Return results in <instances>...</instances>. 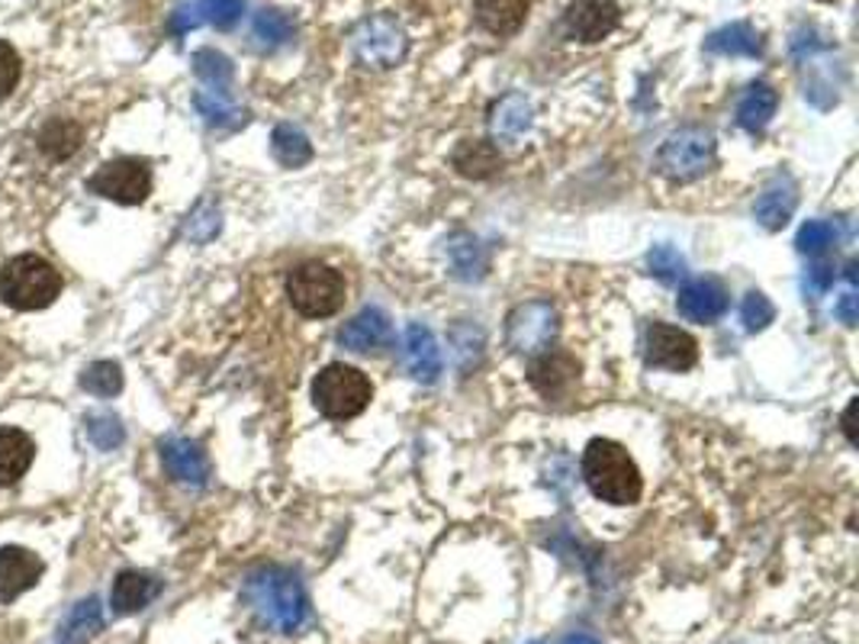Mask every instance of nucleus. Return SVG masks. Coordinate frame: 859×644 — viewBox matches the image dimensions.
Masks as SVG:
<instances>
[{"mask_svg":"<svg viewBox=\"0 0 859 644\" xmlns=\"http://www.w3.org/2000/svg\"><path fill=\"white\" fill-rule=\"evenodd\" d=\"M161 594V580H155L151 574H143V570H123L113 584V612L116 615H136L143 612L145 606Z\"/></svg>","mask_w":859,"mask_h":644,"instance_id":"20","label":"nucleus"},{"mask_svg":"<svg viewBox=\"0 0 859 644\" xmlns=\"http://www.w3.org/2000/svg\"><path fill=\"white\" fill-rule=\"evenodd\" d=\"M36 442L13 426H0V487H13L33 467Z\"/></svg>","mask_w":859,"mask_h":644,"instance_id":"19","label":"nucleus"},{"mask_svg":"<svg viewBox=\"0 0 859 644\" xmlns=\"http://www.w3.org/2000/svg\"><path fill=\"white\" fill-rule=\"evenodd\" d=\"M46 564L36 551L20 545L0 547V602H13L26 590H33L43 577Z\"/></svg>","mask_w":859,"mask_h":644,"instance_id":"13","label":"nucleus"},{"mask_svg":"<svg viewBox=\"0 0 859 644\" xmlns=\"http://www.w3.org/2000/svg\"><path fill=\"white\" fill-rule=\"evenodd\" d=\"M534 123V106L525 94L512 91L506 98H499L489 110V133L499 139V143H516L522 139L528 129Z\"/></svg>","mask_w":859,"mask_h":644,"instance_id":"18","label":"nucleus"},{"mask_svg":"<svg viewBox=\"0 0 859 644\" xmlns=\"http://www.w3.org/2000/svg\"><path fill=\"white\" fill-rule=\"evenodd\" d=\"M451 165L461 178H471V181H486L493 178L499 168H502V155L493 143H483V139H464L454 155H451Z\"/></svg>","mask_w":859,"mask_h":644,"instance_id":"24","label":"nucleus"},{"mask_svg":"<svg viewBox=\"0 0 859 644\" xmlns=\"http://www.w3.org/2000/svg\"><path fill=\"white\" fill-rule=\"evenodd\" d=\"M219 233V210L213 203H200L188 219V239L193 242H210Z\"/></svg>","mask_w":859,"mask_h":644,"instance_id":"38","label":"nucleus"},{"mask_svg":"<svg viewBox=\"0 0 859 644\" xmlns=\"http://www.w3.org/2000/svg\"><path fill=\"white\" fill-rule=\"evenodd\" d=\"M88 191L120 206H139L151 194V168L143 158H113L88 178Z\"/></svg>","mask_w":859,"mask_h":644,"instance_id":"8","label":"nucleus"},{"mask_svg":"<svg viewBox=\"0 0 859 644\" xmlns=\"http://www.w3.org/2000/svg\"><path fill=\"white\" fill-rule=\"evenodd\" d=\"M61 287L65 281L58 268L39 255H16L0 271V300L20 313H36L52 306Z\"/></svg>","mask_w":859,"mask_h":644,"instance_id":"3","label":"nucleus"},{"mask_svg":"<svg viewBox=\"0 0 859 644\" xmlns=\"http://www.w3.org/2000/svg\"><path fill=\"white\" fill-rule=\"evenodd\" d=\"M88 436H91V442H94L100 451H113V448H120L126 442L123 422H120L116 416H110V413H97V416L88 419Z\"/></svg>","mask_w":859,"mask_h":644,"instance_id":"35","label":"nucleus"},{"mask_svg":"<svg viewBox=\"0 0 859 644\" xmlns=\"http://www.w3.org/2000/svg\"><path fill=\"white\" fill-rule=\"evenodd\" d=\"M583 481L596 499L612 506H634L644 494L641 471L628 448L612 439H592L583 451Z\"/></svg>","mask_w":859,"mask_h":644,"instance_id":"2","label":"nucleus"},{"mask_svg":"<svg viewBox=\"0 0 859 644\" xmlns=\"http://www.w3.org/2000/svg\"><path fill=\"white\" fill-rule=\"evenodd\" d=\"M286 300L306 319L335 316L344 303V278L323 261L296 264L286 274Z\"/></svg>","mask_w":859,"mask_h":644,"instance_id":"5","label":"nucleus"},{"mask_svg":"<svg viewBox=\"0 0 859 644\" xmlns=\"http://www.w3.org/2000/svg\"><path fill=\"white\" fill-rule=\"evenodd\" d=\"M193 106H196V113L210 123V126H219V129H239L245 126V120H248V113L239 110L236 103H229V100L223 98V94H216V91H210V94H196L193 98Z\"/></svg>","mask_w":859,"mask_h":644,"instance_id":"31","label":"nucleus"},{"mask_svg":"<svg viewBox=\"0 0 859 644\" xmlns=\"http://www.w3.org/2000/svg\"><path fill=\"white\" fill-rule=\"evenodd\" d=\"M528 7H531V0H477V23L486 33L506 39L522 30V23L528 20Z\"/></svg>","mask_w":859,"mask_h":644,"instance_id":"22","label":"nucleus"},{"mask_svg":"<svg viewBox=\"0 0 859 644\" xmlns=\"http://www.w3.org/2000/svg\"><path fill=\"white\" fill-rule=\"evenodd\" d=\"M579 371H583V364L576 361V354L564 348H544L528 368V384L547 403H561V399L573 397V391L579 384Z\"/></svg>","mask_w":859,"mask_h":644,"instance_id":"11","label":"nucleus"},{"mask_svg":"<svg viewBox=\"0 0 859 644\" xmlns=\"http://www.w3.org/2000/svg\"><path fill=\"white\" fill-rule=\"evenodd\" d=\"M561 332V316L551 300H525L506 316V346L516 354H541Z\"/></svg>","mask_w":859,"mask_h":644,"instance_id":"7","label":"nucleus"},{"mask_svg":"<svg viewBox=\"0 0 859 644\" xmlns=\"http://www.w3.org/2000/svg\"><path fill=\"white\" fill-rule=\"evenodd\" d=\"M20 75H23V61L16 49L10 43L0 39V100H7L13 94V88L20 84Z\"/></svg>","mask_w":859,"mask_h":644,"instance_id":"40","label":"nucleus"},{"mask_svg":"<svg viewBox=\"0 0 859 644\" xmlns=\"http://www.w3.org/2000/svg\"><path fill=\"white\" fill-rule=\"evenodd\" d=\"M857 399L847 406V413H844V432H847V439H850V445H857Z\"/></svg>","mask_w":859,"mask_h":644,"instance_id":"44","label":"nucleus"},{"mask_svg":"<svg viewBox=\"0 0 859 644\" xmlns=\"http://www.w3.org/2000/svg\"><path fill=\"white\" fill-rule=\"evenodd\" d=\"M354 58L368 68H393L396 61H403V55L409 49V39L403 33V26L393 16H374L368 23H361V30L351 39Z\"/></svg>","mask_w":859,"mask_h":644,"instance_id":"9","label":"nucleus"},{"mask_svg":"<svg viewBox=\"0 0 859 644\" xmlns=\"http://www.w3.org/2000/svg\"><path fill=\"white\" fill-rule=\"evenodd\" d=\"M161 464L165 471L181 481V484H191V487H206L210 481V461H206V451L191 442V439H165L161 442Z\"/></svg>","mask_w":859,"mask_h":644,"instance_id":"17","label":"nucleus"},{"mask_svg":"<svg viewBox=\"0 0 859 644\" xmlns=\"http://www.w3.org/2000/svg\"><path fill=\"white\" fill-rule=\"evenodd\" d=\"M374 397V387L368 381L364 371L351 368V364H326L316 381H313V403L316 409L326 416V419H335V422H344V419H354L368 409V403Z\"/></svg>","mask_w":859,"mask_h":644,"instance_id":"4","label":"nucleus"},{"mask_svg":"<svg viewBox=\"0 0 859 644\" xmlns=\"http://www.w3.org/2000/svg\"><path fill=\"white\" fill-rule=\"evenodd\" d=\"M644 358H647L651 368L682 374V371H692L699 364V342L686 329L654 319L647 326V336H644Z\"/></svg>","mask_w":859,"mask_h":644,"instance_id":"10","label":"nucleus"},{"mask_svg":"<svg viewBox=\"0 0 859 644\" xmlns=\"http://www.w3.org/2000/svg\"><path fill=\"white\" fill-rule=\"evenodd\" d=\"M97 632H103V609H100V599H81L68 619L61 622L58 635H55V644H88L94 642Z\"/></svg>","mask_w":859,"mask_h":644,"instance_id":"25","label":"nucleus"},{"mask_svg":"<svg viewBox=\"0 0 859 644\" xmlns=\"http://www.w3.org/2000/svg\"><path fill=\"white\" fill-rule=\"evenodd\" d=\"M203 23V16H200V7L196 3H184V7H178L174 10V16H171V33H191Z\"/></svg>","mask_w":859,"mask_h":644,"instance_id":"41","label":"nucleus"},{"mask_svg":"<svg viewBox=\"0 0 859 644\" xmlns=\"http://www.w3.org/2000/svg\"><path fill=\"white\" fill-rule=\"evenodd\" d=\"M444 255H448L451 274L457 281H479L489 271V255H486V248L477 236H471V233H454L444 242Z\"/></svg>","mask_w":859,"mask_h":644,"instance_id":"21","label":"nucleus"},{"mask_svg":"<svg viewBox=\"0 0 859 644\" xmlns=\"http://www.w3.org/2000/svg\"><path fill=\"white\" fill-rule=\"evenodd\" d=\"M251 33H255V39H258L264 49H281V46H286V43L296 36V23H293V16L284 13V10L264 7V10L255 16Z\"/></svg>","mask_w":859,"mask_h":644,"instance_id":"30","label":"nucleus"},{"mask_svg":"<svg viewBox=\"0 0 859 644\" xmlns=\"http://www.w3.org/2000/svg\"><path fill=\"white\" fill-rule=\"evenodd\" d=\"M676 309L689 319V323H715L727 309V291L715 278H696L689 284L679 287Z\"/></svg>","mask_w":859,"mask_h":644,"instance_id":"15","label":"nucleus"},{"mask_svg":"<svg viewBox=\"0 0 859 644\" xmlns=\"http://www.w3.org/2000/svg\"><path fill=\"white\" fill-rule=\"evenodd\" d=\"M245 599L255 615L281 635H293L309 619V596L299 577L286 567H258L245 577Z\"/></svg>","mask_w":859,"mask_h":644,"instance_id":"1","label":"nucleus"},{"mask_svg":"<svg viewBox=\"0 0 859 644\" xmlns=\"http://www.w3.org/2000/svg\"><path fill=\"white\" fill-rule=\"evenodd\" d=\"M837 316H840V323H847V326H857V319H859L857 291H847L844 297L837 300Z\"/></svg>","mask_w":859,"mask_h":644,"instance_id":"43","label":"nucleus"},{"mask_svg":"<svg viewBox=\"0 0 859 644\" xmlns=\"http://www.w3.org/2000/svg\"><path fill=\"white\" fill-rule=\"evenodd\" d=\"M81 387L94 397H116L123 391V371L116 361H97L81 374Z\"/></svg>","mask_w":859,"mask_h":644,"instance_id":"33","label":"nucleus"},{"mask_svg":"<svg viewBox=\"0 0 859 644\" xmlns=\"http://www.w3.org/2000/svg\"><path fill=\"white\" fill-rule=\"evenodd\" d=\"M216 30H233L245 13V0H203L200 7Z\"/></svg>","mask_w":859,"mask_h":644,"instance_id":"39","label":"nucleus"},{"mask_svg":"<svg viewBox=\"0 0 859 644\" xmlns=\"http://www.w3.org/2000/svg\"><path fill=\"white\" fill-rule=\"evenodd\" d=\"M647 268L657 281L664 284H679L686 278V258L679 255V248L654 246L647 251Z\"/></svg>","mask_w":859,"mask_h":644,"instance_id":"34","label":"nucleus"},{"mask_svg":"<svg viewBox=\"0 0 859 644\" xmlns=\"http://www.w3.org/2000/svg\"><path fill=\"white\" fill-rule=\"evenodd\" d=\"M84 146V129L75 120H52L39 133V149L52 161H65Z\"/></svg>","mask_w":859,"mask_h":644,"instance_id":"28","label":"nucleus"},{"mask_svg":"<svg viewBox=\"0 0 859 644\" xmlns=\"http://www.w3.org/2000/svg\"><path fill=\"white\" fill-rule=\"evenodd\" d=\"M834 284V268H827V264H817L809 271V281H805V287H809V294L812 297H821V294H827V287Z\"/></svg>","mask_w":859,"mask_h":644,"instance_id":"42","label":"nucleus"},{"mask_svg":"<svg viewBox=\"0 0 859 644\" xmlns=\"http://www.w3.org/2000/svg\"><path fill=\"white\" fill-rule=\"evenodd\" d=\"M827 3H830V0H827Z\"/></svg>","mask_w":859,"mask_h":644,"instance_id":"46","label":"nucleus"},{"mask_svg":"<svg viewBox=\"0 0 859 644\" xmlns=\"http://www.w3.org/2000/svg\"><path fill=\"white\" fill-rule=\"evenodd\" d=\"M393 336V323L389 316L383 313L381 306H364L354 319H348L338 332V342L348 351H358V354H368V351H377L389 342Z\"/></svg>","mask_w":859,"mask_h":644,"instance_id":"16","label":"nucleus"},{"mask_svg":"<svg viewBox=\"0 0 859 644\" xmlns=\"http://www.w3.org/2000/svg\"><path fill=\"white\" fill-rule=\"evenodd\" d=\"M705 49L712 52V55H747V58H757V55H764V39H760V33L750 23H727V26H721L705 39Z\"/></svg>","mask_w":859,"mask_h":644,"instance_id":"26","label":"nucleus"},{"mask_svg":"<svg viewBox=\"0 0 859 644\" xmlns=\"http://www.w3.org/2000/svg\"><path fill=\"white\" fill-rule=\"evenodd\" d=\"M795 206H799V188L792 181H776L760 194L757 206H754V216L764 229L776 233L792 219Z\"/></svg>","mask_w":859,"mask_h":644,"instance_id":"23","label":"nucleus"},{"mask_svg":"<svg viewBox=\"0 0 859 644\" xmlns=\"http://www.w3.org/2000/svg\"><path fill=\"white\" fill-rule=\"evenodd\" d=\"M834 239H837V233H834V226H830L827 219H809V223L799 229L795 246H799V251H805V255H821V251H827V248L834 246Z\"/></svg>","mask_w":859,"mask_h":644,"instance_id":"37","label":"nucleus"},{"mask_svg":"<svg viewBox=\"0 0 859 644\" xmlns=\"http://www.w3.org/2000/svg\"><path fill=\"white\" fill-rule=\"evenodd\" d=\"M271 151H274V158H278L284 168H303V165L313 161V143H309V136H306L299 126H293V123H281V126L274 129Z\"/></svg>","mask_w":859,"mask_h":644,"instance_id":"29","label":"nucleus"},{"mask_svg":"<svg viewBox=\"0 0 859 644\" xmlns=\"http://www.w3.org/2000/svg\"><path fill=\"white\" fill-rule=\"evenodd\" d=\"M621 10L615 0H573L564 13L567 36L576 43H602L619 30Z\"/></svg>","mask_w":859,"mask_h":644,"instance_id":"12","label":"nucleus"},{"mask_svg":"<svg viewBox=\"0 0 859 644\" xmlns=\"http://www.w3.org/2000/svg\"><path fill=\"white\" fill-rule=\"evenodd\" d=\"M715 133L705 126H682V129L669 133L667 143L657 151V171L676 184L699 181L702 174H709L715 168Z\"/></svg>","mask_w":859,"mask_h":644,"instance_id":"6","label":"nucleus"},{"mask_svg":"<svg viewBox=\"0 0 859 644\" xmlns=\"http://www.w3.org/2000/svg\"><path fill=\"white\" fill-rule=\"evenodd\" d=\"M193 71H196V78H200L203 84L216 88V94H219L223 88H229V81H233V75H236L233 61L216 49L196 52V55H193Z\"/></svg>","mask_w":859,"mask_h":644,"instance_id":"32","label":"nucleus"},{"mask_svg":"<svg viewBox=\"0 0 859 644\" xmlns=\"http://www.w3.org/2000/svg\"><path fill=\"white\" fill-rule=\"evenodd\" d=\"M403 361H406V371L412 374V381H419V384H434L441 377L444 361H441V348L429 326H422V323L406 326Z\"/></svg>","mask_w":859,"mask_h":644,"instance_id":"14","label":"nucleus"},{"mask_svg":"<svg viewBox=\"0 0 859 644\" xmlns=\"http://www.w3.org/2000/svg\"><path fill=\"white\" fill-rule=\"evenodd\" d=\"M776 106H779V94L769 88V84H750L747 94L737 103V123L747 129V133H764L769 126V120L776 116Z\"/></svg>","mask_w":859,"mask_h":644,"instance_id":"27","label":"nucleus"},{"mask_svg":"<svg viewBox=\"0 0 859 644\" xmlns=\"http://www.w3.org/2000/svg\"><path fill=\"white\" fill-rule=\"evenodd\" d=\"M564 644H599L592 635H573V639H567Z\"/></svg>","mask_w":859,"mask_h":644,"instance_id":"45","label":"nucleus"},{"mask_svg":"<svg viewBox=\"0 0 859 644\" xmlns=\"http://www.w3.org/2000/svg\"><path fill=\"white\" fill-rule=\"evenodd\" d=\"M776 319V306L769 303L766 294L760 291H750L744 303H741V323H744V329L747 332H764L766 326Z\"/></svg>","mask_w":859,"mask_h":644,"instance_id":"36","label":"nucleus"}]
</instances>
